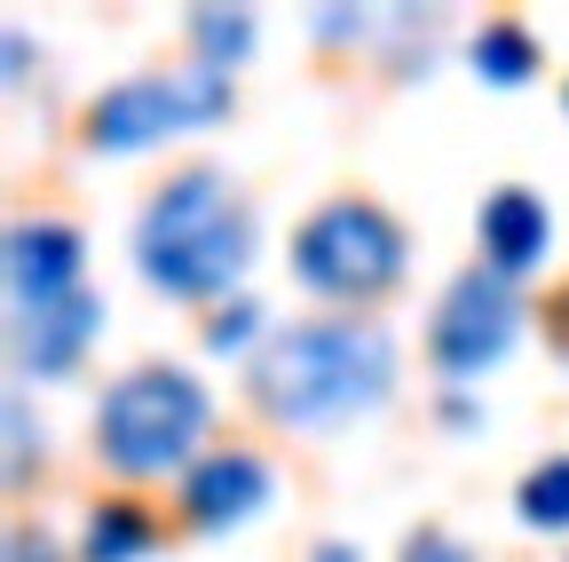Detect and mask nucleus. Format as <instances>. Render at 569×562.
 I'll list each match as a JSON object with an SVG mask.
<instances>
[{
    "label": "nucleus",
    "instance_id": "obj_1",
    "mask_svg": "<svg viewBox=\"0 0 569 562\" xmlns=\"http://www.w3.org/2000/svg\"><path fill=\"white\" fill-rule=\"evenodd\" d=\"M396 381V348L380 325L356 317H325V325H293L253 357V396L284 428H332V420L380 404Z\"/></svg>",
    "mask_w": 569,
    "mask_h": 562
},
{
    "label": "nucleus",
    "instance_id": "obj_2",
    "mask_svg": "<svg viewBox=\"0 0 569 562\" xmlns=\"http://www.w3.org/2000/svg\"><path fill=\"white\" fill-rule=\"evenodd\" d=\"M246 246H253L246 206L230 198L222 175H206V167L159 183V198L142 206V223H134V262H142V277H151L159 294H182V302L222 294L230 277L246 269Z\"/></svg>",
    "mask_w": 569,
    "mask_h": 562
},
{
    "label": "nucleus",
    "instance_id": "obj_3",
    "mask_svg": "<svg viewBox=\"0 0 569 562\" xmlns=\"http://www.w3.org/2000/svg\"><path fill=\"white\" fill-rule=\"evenodd\" d=\"M206 412L213 404L182 365H134L111 381V396L96 412V444L119 475H167L206 436Z\"/></svg>",
    "mask_w": 569,
    "mask_h": 562
},
{
    "label": "nucleus",
    "instance_id": "obj_4",
    "mask_svg": "<svg viewBox=\"0 0 569 562\" xmlns=\"http://www.w3.org/2000/svg\"><path fill=\"white\" fill-rule=\"evenodd\" d=\"M293 269L317 294L365 302V294H380V286L403 277V223L388 206H372V198H332L293 230Z\"/></svg>",
    "mask_w": 569,
    "mask_h": 562
},
{
    "label": "nucleus",
    "instance_id": "obj_5",
    "mask_svg": "<svg viewBox=\"0 0 569 562\" xmlns=\"http://www.w3.org/2000/svg\"><path fill=\"white\" fill-rule=\"evenodd\" d=\"M230 111V72L222 63H174V72H134L119 88H103L88 103V144L96 151H142L159 135H182V127H206Z\"/></svg>",
    "mask_w": 569,
    "mask_h": 562
},
{
    "label": "nucleus",
    "instance_id": "obj_6",
    "mask_svg": "<svg viewBox=\"0 0 569 562\" xmlns=\"http://www.w3.org/2000/svg\"><path fill=\"white\" fill-rule=\"evenodd\" d=\"M515 286H507V269H490V262H475V269H459L451 277V294H443V309H436V325H427V348H436V365L443 373H482L498 348L515 341Z\"/></svg>",
    "mask_w": 569,
    "mask_h": 562
},
{
    "label": "nucleus",
    "instance_id": "obj_7",
    "mask_svg": "<svg viewBox=\"0 0 569 562\" xmlns=\"http://www.w3.org/2000/svg\"><path fill=\"white\" fill-rule=\"evenodd\" d=\"M80 294V230L71 223H17L9 230V309H48Z\"/></svg>",
    "mask_w": 569,
    "mask_h": 562
},
{
    "label": "nucleus",
    "instance_id": "obj_8",
    "mask_svg": "<svg viewBox=\"0 0 569 562\" xmlns=\"http://www.w3.org/2000/svg\"><path fill=\"white\" fill-rule=\"evenodd\" d=\"M96 317H103V302L96 294H63V302H48V309H24V317H9V341H17V373H71L80 365V348L96 341Z\"/></svg>",
    "mask_w": 569,
    "mask_h": 562
},
{
    "label": "nucleus",
    "instance_id": "obj_9",
    "mask_svg": "<svg viewBox=\"0 0 569 562\" xmlns=\"http://www.w3.org/2000/svg\"><path fill=\"white\" fill-rule=\"evenodd\" d=\"M261 500H269V467H261V452H213V460H198L190 483H182V515H190L198 531L246 523Z\"/></svg>",
    "mask_w": 569,
    "mask_h": 562
},
{
    "label": "nucleus",
    "instance_id": "obj_10",
    "mask_svg": "<svg viewBox=\"0 0 569 562\" xmlns=\"http://www.w3.org/2000/svg\"><path fill=\"white\" fill-rule=\"evenodd\" d=\"M546 238H553V223H546V206L522 190V183H507V190H490L482 198V262L490 269H530L538 254H546Z\"/></svg>",
    "mask_w": 569,
    "mask_h": 562
},
{
    "label": "nucleus",
    "instance_id": "obj_11",
    "mask_svg": "<svg viewBox=\"0 0 569 562\" xmlns=\"http://www.w3.org/2000/svg\"><path fill=\"white\" fill-rule=\"evenodd\" d=\"M151 546H159V515L142 500H103L88 515V531H80V562H134Z\"/></svg>",
    "mask_w": 569,
    "mask_h": 562
},
{
    "label": "nucleus",
    "instance_id": "obj_12",
    "mask_svg": "<svg viewBox=\"0 0 569 562\" xmlns=\"http://www.w3.org/2000/svg\"><path fill=\"white\" fill-rule=\"evenodd\" d=\"M530 63H538V40H530L515 17H490V24L475 32V72H482V80L515 88V80H530Z\"/></svg>",
    "mask_w": 569,
    "mask_h": 562
},
{
    "label": "nucleus",
    "instance_id": "obj_13",
    "mask_svg": "<svg viewBox=\"0 0 569 562\" xmlns=\"http://www.w3.org/2000/svg\"><path fill=\"white\" fill-rule=\"evenodd\" d=\"M515 507H522V523H538V531H569V452H553V460H538V467L522 475Z\"/></svg>",
    "mask_w": 569,
    "mask_h": 562
},
{
    "label": "nucleus",
    "instance_id": "obj_14",
    "mask_svg": "<svg viewBox=\"0 0 569 562\" xmlns=\"http://www.w3.org/2000/svg\"><path fill=\"white\" fill-rule=\"evenodd\" d=\"M190 32H198L206 63H222V72H230V56L253 40V17H238V9H198V17H190Z\"/></svg>",
    "mask_w": 569,
    "mask_h": 562
},
{
    "label": "nucleus",
    "instance_id": "obj_15",
    "mask_svg": "<svg viewBox=\"0 0 569 562\" xmlns=\"http://www.w3.org/2000/svg\"><path fill=\"white\" fill-rule=\"evenodd\" d=\"M403 562H475V554H467L451 531H436V523H427V531H411V539H403Z\"/></svg>",
    "mask_w": 569,
    "mask_h": 562
},
{
    "label": "nucleus",
    "instance_id": "obj_16",
    "mask_svg": "<svg viewBox=\"0 0 569 562\" xmlns=\"http://www.w3.org/2000/svg\"><path fill=\"white\" fill-rule=\"evenodd\" d=\"M253 317H261V309H253V302H230V309H222V317H213V325H206V341H213V348H238V341H246V333H253Z\"/></svg>",
    "mask_w": 569,
    "mask_h": 562
},
{
    "label": "nucleus",
    "instance_id": "obj_17",
    "mask_svg": "<svg viewBox=\"0 0 569 562\" xmlns=\"http://www.w3.org/2000/svg\"><path fill=\"white\" fill-rule=\"evenodd\" d=\"M24 460H32V412H24V396H9V483L24 475Z\"/></svg>",
    "mask_w": 569,
    "mask_h": 562
},
{
    "label": "nucleus",
    "instance_id": "obj_18",
    "mask_svg": "<svg viewBox=\"0 0 569 562\" xmlns=\"http://www.w3.org/2000/svg\"><path fill=\"white\" fill-rule=\"evenodd\" d=\"M9 562H56V546H48L32 523H17V531H9Z\"/></svg>",
    "mask_w": 569,
    "mask_h": 562
},
{
    "label": "nucleus",
    "instance_id": "obj_19",
    "mask_svg": "<svg viewBox=\"0 0 569 562\" xmlns=\"http://www.w3.org/2000/svg\"><path fill=\"white\" fill-rule=\"evenodd\" d=\"M317 562H356V546H340V539H325V546H317Z\"/></svg>",
    "mask_w": 569,
    "mask_h": 562
},
{
    "label": "nucleus",
    "instance_id": "obj_20",
    "mask_svg": "<svg viewBox=\"0 0 569 562\" xmlns=\"http://www.w3.org/2000/svg\"><path fill=\"white\" fill-rule=\"evenodd\" d=\"M561 103H569V96H561Z\"/></svg>",
    "mask_w": 569,
    "mask_h": 562
}]
</instances>
